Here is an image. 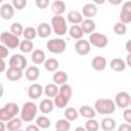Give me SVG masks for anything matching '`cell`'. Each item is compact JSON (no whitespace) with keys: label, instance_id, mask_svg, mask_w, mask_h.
Instances as JSON below:
<instances>
[{"label":"cell","instance_id":"cell-1","mask_svg":"<svg viewBox=\"0 0 131 131\" xmlns=\"http://www.w3.org/2000/svg\"><path fill=\"white\" fill-rule=\"evenodd\" d=\"M94 110L100 115H111L116 110V103L110 98H99L94 103Z\"/></svg>","mask_w":131,"mask_h":131},{"label":"cell","instance_id":"cell-2","mask_svg":"<svg viewBox=\"0 0 131 131\" xmlns=\"http://www.w3.org/2000/svg\"><path fill=\"white\" fill-rule=\"evenodd\" d=\"M37 104L33 101H27L24 103L21 110L19 111L20 114V119L23 122H32L37 115Z\"/></svg>","mask_w":131,"mask_h":131},{"label":"cell","instance_id":"cell-3","mask_svg":"<svg viewBox=\"0 0 131 131\" xmlns=\"http://www.w3.org/2000/svg\"><path fill=\"white\" fill-rule=\"evenodd\" d=\"M51 28L56 35L63 36L68 31V26H67V21H66L64 17L61 15H58V14H55L54 16H52Z\"/></svg>","mask_w":131,"mask_h":131},{"label":"cell","instance_id":"cell-4","mask_svg":"<svg viewBox=\"0 0 131 131\" xmlns=\"http://www.w3.org/2000/svg\"><path fill=\"white\" fill-rule=\"evenodd\" d=\"M46 47L48 51L54 54H60L62 53L67 48V43L61 38H53L46 43Z\"/></svg>","mask_w":131,"mask_h":131},{"label":"cell","instance_id":"cell-5","mask_svg":"<svg viewBox=\"0 0 131 131\" xmlns=\"http://www.w3.org/2000/svg\"><path fill=\"white\" fill-rule=\"evenodd\" d=\"M0 41L4 46H6L9 49H14L17 48L19 45V38L15 35H13L11 32H3L0 35Z\"/></svg>","mask_w":131,"mask_h":131},{"label":"cell","instance_id":"cell-6","mask_svg":"<svg viewBox=\"0 0 131 131\" xmlns=\"http://www.w3.org/2000/svg\"><path fill=\"white\" fill-rule=\"evenodd\" d=\"M89 43L97 48H104L108 43V39L101 33H91L89 36Z\"/></svg>","mask_w":131,"mask_h":131},{"label":"cell","instance_id":"cell-7","mask_svg":"<svg viewBox=\"0 0 131 131\" xmlns=\"http://www.w3.org/2000/svg\"><path fill=\"white\" fill-rule=\"evenodd\" d=\"M115 103H116V106H118L120 108H126L131 103V96L129 95L128 92L121 91V92L117 93V95L115 97Z\"/></svg>","mask_w":131,"mask_h":131},{"label":"cell","instance_id":"cell-8","mask_svg":"<svg viewBox=\"0 0 131 131\" xmlns=\"http://www.w3.org/2000/svg\"><path fill=\"white\" fill-rule=\"evenodd\" d=\"M9 67L24 70L27 67V58L21 54H13L9 59Z\"/></svg>","mask_w":131,"mask_h":131},{"label":"cell","instance_id":"cell-9","mask_svg":"<svg viewBox=\"0 0 131 131\" xmlns=\"http://www.w3.org/2000/svg\"><path fill=\"white\" fill-rule=\"evenodd\" d=\"M120 20L125 25H128L131 23V2L130 1H127L123 4V7L120 11Z\"/></svg>","mask_w":131,"mask_h":131},{"label":"cell","instance_id":"cell-10","mask_svg":"<svg viewBox=\"0 0 131 131\" xmlns=\"http://www.w3.org/2000/svg\"><path fill=\"white\" fill-rule=\"evenodd\" d=\"M75 50L79 55H87L90 52V43L87 40L79 39L75 44Z\"/></svg>","mask_w":131,"mask_h":131},{"label":"cell","instance_id":"cell-11","mask_svg":"<svg viewBox=\"0 0 131 131\" xmlns=\"http://www.w3.org/2000/svg\"><path fill=\"white\" fill-rule=\"evenodd\" d=\"M0 15L5 20L11 19L14 15V7L11 4H8V3L3 4L0 8Z\"/></svg>","mask_w":131,"mask_h":131},{"label":"cell","instance_id":"cell-12","mask_svg":"<svg viewBox=\"0 0 131 131\" xmlns=\"http://www.w3.org/2000/svg\"><path fill=\"white\" fill-rule=\"evenodd\" d=\"M43 94V87L40 84H32L28 89V96L32 99H38Z\"/></svg>","mask_w":131,"mask_h":131},{"label":"cell","instance_id":"cell-13","mask_svg":"<svg viewBox=\"0 0 131 131\" xmlns=\"http://www.w3.org/2000/svg\"><path fill=\"white\" fill-rule=\"evenodd\" d=\"M97 13V6L94 3H87L82 8V15L86 18H92Z\"/></svg>","mask_w":131,"mask_h":131},{"label":"cell","instance_id":"cell-14","mask_svg":"<svg viewBox=\"0 0 131 131\" xmlns=\"http://www.w3.org/2000/svg\"><path fill=\"white\" fill-rule=\"evenodd\" d=\"M21 77H23V70L9 67L8 70L6 71V78L9 81H12V82L18 81L19 79H21Z\"/></svg>","mask_w":131,"mask_h":131},{"label":"cell","instance_id":"cell-15","mask_svg":"<svg viewBox=\"0 0 131 131\" xmlns=\"http://www.w3.org/2000/svg\"><path fill=\"white\" fill-rule=\"evenodd\" d=\"M91 66L92 68L95 70V71H98V72H101L103 71L105 68H106V60L103 56L101 55H97L95 56L92 61H91Z\"/></svg>","mask_w":131,"mask_h":131},{"label":"cell","instance_id":"cell-16","mask_svg":"<svg viewBox=\"0 0 131 131\" xmlns=\"http://www.w3.org/2000/svg\"><path fill=\"white\" fill-rule=\"evenodd\" d=\"M80 27L83 31L84 34H91L94 32L95 30V23L94 20H92L91 18H86V19H83L81 23H80Z\"/></svg>","mask_w":131,"mask_h":131},{"label":"cell","instance_id":"cell-17","mask_svg":"<svg viewBox=\"0 0 131 131\" xmlns=\"http://www.w3.org/2000/svg\"><path fill=\"white\" fill-rule=\"evenodd\" d=\"M78 112H79V115L82 116L85 119H92V118H95V116H96L95 110L93 107L89 106V105H82V106H80Z\"/></svg>","mask_w":131,"mask_h":131},{"label":"cell","instance_id":"cell-18","mask_svg":"<svg viewBox=\"0 0 131 131\" xmlns=\"http://www.w3.org/2000/svg\"><path fill=\"white\" fill-rule=\"evenodd\" d=\"M25 76H26L27 80L34 82V81H36V80L39 78V76H40V71H39V69H38L37 67H35V66L29 67V68H27V70H26V72H25Z\"/></svg>","mask_w":131,"mask_h":131},{"label":"cell","instance_id":"cell-19","mask_svg":"<svg viewBox=\"0 0 131 131\" xmlns=\"http://www.w3.org/2000/svg\"><path fill=\"white\" fill-rule=\"evenodd\" d=\"M53 108H54V103L50 98H45L41 100L39 104V110L43 114H49L53 111Z\"/></svg>","mask_w":131,"mask_h":131},{"label":"cell","instance_id":"cell-20","mask_svg":"<svg viewBox=\"0 0 131 131\" xmlns=\"http://www.w3.org/2000/svg\"><path fill=\"white\" fill-rule=\"evenodd\" d=\"M51 34V27L47 23H42L37 28V35L40 38H47Z\"/></svg>","mask_w":131,"mask_h":131},{"label":"cell","instance_id":"cell-21","mask_svg":"<svg viewBox=\"0 0 131 131\" xmlns=\"http://www.w3.org/2000/svg\"><path fill=\"white\" fill-rule=\"evenodd\" d=\"M110 67H111V69H112L113 71H115V72H123V71H125L127 64H126V62H125L123 59H121V58H114V59L111 60Z\"/></svg>","mask_w":131,"mask_h":131},{"label":"cell","instance_id":"cell-22","mask_svg":"<svg viewBox=\"0 0 131 131\" xmlns=\"http://www.w3.org/2000/svg\"><path fill=\"white\" fill-rule=\"evenodd\" d=\"M31 59L34 63L36 64H41L45 61L46 56H45V52L41 49H36L33 51L32 55H31Z\"/></svg>","mask_w":131,"mask_h":131},{"label":"cell","instance_id":"cell-23","mask_svg":"<svg viewBox=\"0 0 131 131\" xmlns=\"http://www.w3.org/2000/svg\"><path fill=\"white\" fill-rule=\"evenodd\" d=\"M23 125V120L20 118H12L9 121H7L6 124V129L9 131H17L21 128Z\"/></svg>","mask_w":131,"mask_h":131},{"label":"cell","instance_id":"cell-24","mask_svg":"<svg viewBox=\"0 0 131 131\" xmlns=\"http://www.w3.org/2000/svg\"><path fill=\"white\" fill-rule=\"evenodd\" d=\"M116 126H117V122L115 121V119L110 118V117H106V118L102 119V121L100 122V127L104 131L114 130L116 128Z\"/></svg>","mask_w":131,"mask_h":131},{"label":"cell","instance_id":"cell-25","mask_svg":"<svg viewBox=\"0 0 131 131\" xmlns=\"http://www.w3.org/2000/svg\"><path fill=\"white\" fill-rule=\"evenodd\" d=\"M51 10L54 14L61 15L66 11V3L61 0H55L51 4Z\"/></svg>","mask_w":131,"mask_h":131},{"label":"cell","instance_id":"cell-26","mask_svg":"<svg viewBox=\"0 0 131 131\" xmlns=\"http://www.w3.org/2000/svg\"><path fill=\"white\" fill-rule=\"evenodd\" d=\"M67 18L68 20L73 24V25H79L82 20H83V16H82V13H80L79 11L77 10H72L68 13L67 15Z\"/></svg>","mask_w":131,"mask_h":131},{"label":"cell","instance_id":"cell-27","mask_svg":"<svg viewBox=\"0 0 131 131\" xmlns=\"http://www.w3.org/2000/svg\"><path fill=\"white\" fill-rule=\"evenodd\" d=\"M43 92L45 93V95L49 98H53L57 93H58V88L57 85L54 83H50L47 84L44 88H43Z\"/></svg>","mask_w":131,"mask_h":131},{"label":"cell","instance_id":"cell-28","mask_svg":"<svg viewBox=\"0 0 131 131\" xmlns=\"http://www.w3.org/2000/svg\"><path fill=\"white\" fill-rule=\"evenodd\" d=\"M69 35L71 38L73 39H76V40H79V39H82L84 33L81 29V27L79 25H73L69 31Z\"/></svg>","mask_w":131,"mask_h":131},{"label":"cell","instance_id":"cell-29","mask_svg":"<svg viewBox=\"0 0 131 131\" xmlns=\"http://www.w3.org/2000/svg\"><path fill=\"white\" fill-rule=\"evenodd\" d=\"M52 80H53L54 84L61 85V84H64L68 81V75L63 71H57V72H55L53 74Z\"/></svg>","mask_w":131,"mask_h":131},{"label":"cell","instance_id":"cell-30","mask_svg":"<svg viewBox=\"0 0 131 131\" xmlns=\"http://www.w3.org/2000/svg\"><path fill=\"white\" fill-rule=\"evenodd\" d=\"M58 94H60L61 96H63L68 100H70L71 97H72V94H73L72 87L69 84H67V83L61 84L60 85V88H58Z\"/></svg>","mask_w":131,"mask_h":131},{"label":"cell","instance_id":"cell-31","mask_svg":"<svg viewBox=\"0 0 131 131\" xmlns=\"http://www.w3.org/2000/svg\"><path fill=\"white\" fill-rule=\"evenodd\" d=\"M59 67L58 60L55 58H48L44 61V68L48 72H55Z\"/></svg>","mask_w":131,"mask_h":131},{"label":"cell","instance_id":"cell-32","mask_svg":"<svg viewBox=\"0 0 131 131\" xmlns=\"http://www.w3.org/2000/svg\"><path fill=\"white\" fill-rule=\"evenodd\" d=\"M55 129L57 131H69L71 129V123L69 120L64 119H60L56 122L55 124Z\"/></svg>","mask_w":131,"mask_h":131},{"label":"cell","instance_id":"cell-33","mask_svg":"<svg viewBox=\"0 0 131 131\" xmlns=\"http://www.w3.org/2000/svg\"><path fill=\"white\" fill-rule=\"evenodd\" d=\"M18 47H19V50H20L21 52H24V53H29V52H31V51L33 50L34 45H33V42H32L31 40L25 39L24 41H20V42H19Z\"/></svg>","mask_w":131,"mask_h":131},{"label":"cell","instance_id":"cell-34","mask_svg":"<svg viewBox=\"0 0 131 131\" xmlns=\"http://www.w3.org/2000/svg\"><path fill=\"white\" fill-rule=\"evenodd\" d=\"M63 115H64V118L71 122V121H75L78 119L79 112L75 107H68V108H66Z\"/></svg>","mask_w":131,"mask_h":131},{"label":"cell","instance_id":"cell-35","mask_svg":"<svg viewBox=\"0 0 131 131\" xmlns=\"http://www.w3.org/2000/svg\"><path fill=\"white\" fill-rule=\"evenodd\" d=\"M36 125L41 129H47L50 127L51 121L45 116H40L36 119Z\"/></svg>","mask_w":131,"mask_h":131},{"label":"cell","instance_id":"cell-36","mask_svg":"<svg viewBox=\"0 0 131 131\" xmlns=\"http://www.w3.org/2000/svg\"><path fill=\"white\" fill-rule=\"evenodd\" d=\"M53 98H54L53 103H54V105L57 106L58 108H63V107H66V106L68 105V103H69V100H68L67 98H64L63 96H61L60 94H58V93H57Z\"/></svg>","mask_w":131,"mask_h":131},{"label":"cell","instance_id":"cell-37","mask_svg":"<svg viewBox=\"0 0 131 131\" xmlns=\"http://www.w3.org/2000/svg\"><path fill=\"white\" fill-rule=\"evenodd\" d=\"M23 35L24 38L27 40H33L35 39V37L37 36V30L33 27H28L23 31Z\"/></svg>","mask_w":131,"mask_h":131},{"label":"cell","instance_id":"cell-38","mask_svg":"<svg viewBox=\"0 0 131 131\" xmlns=\"http://www.w3.org/2000/svg\"><path fill=\"white\" fill-rule=\"evenodd\" d=\"M98 128H99V124L96 120H94V118L87 119V121L85 123V130H87V131H97Z\"/></svg>","mask_w":131,"mask_h":131},{"label":"cell","instance_id":"cell-39","mask_svg":"<svg viewBox=\"0 0 131 131\" xmlns=\"http://www.w3.org/2000/svg\"><path fill=\"white\" fill-rule=\"evenodd\" d=\"M4 107L7 110V112L11 115V117H15L18 113H19V107H18V105L16 104V103H14V102H8V103H6L5 105H4Z\"/></svg>","mask_w":131,"mask_h":131},{"label":"cell","instance_id":"cell-40","mask_svg":"<svg viewBox=\"0 0 131 131\" xmlns=\"http://www.w3.org/2000/svg\"><path fill=\"white\" fill-rule=\"evenodd\" d=\"M114 32L119 35V36H122V35H125L126 32H127V27L125 24H123L122 21H119L117 23L115 26H114Z\"/></svg>","mask_w":131,"mask_h":131},{"label":"cell","instance_id":"cell-41","mask_svg":"<svg viewBox=\"0 0 131 131\" xmlns=\"http://www.w3.org/2000/svg\"><path fill=\"white\" fill-rule=\"evenodd\" d=\"M23 31H24V28H23V26L19 23H13L11 25V27H10V32L13 35L17 36V37L23 35Z\"/></svg>","mask_w":131,"mask_h":131},{"label":"cell","instance_id":"cell-42","mask_svg":"<svg viewBox=\"0 0 131 131\" xmlns=\"http://www.w3.org/2000/svg\"><path fill=\"white\" fill-rule=\"evenodd\" d=\"M26 5H27V0H12V6L17 10L24 9Z\"/></svg>","mask_w":131,"mask_h":131},{"label":"cell","instance_id":"cell-43","mask_svg":"<svg viewBox=\"0 0 131 131\" xmlns=\"http://www.w3.org/2000/svg\"><path fill=\"white\" fill-rule=\"evenodd\" d=\"M36 6L40 9H45L49 5V0H36L35 1Z\"/></svg>","mask_w":131,"mask_h":131},{"label":"cell","instance_id":"cell-44","mask_svg":"<svg viewBox=\"0 0 131 131\" xmlns=\"http://www.w3.org/2000/svg\"><path fill=\"white\" fill-rule=\"evenodd\" d=\"M123 118H124V120H125L128 124L131 123V110L129 108V106L126 107L125 111L123 112Z\"/></svg>","mask_w":131,"mask_h":131},{"label":"cell","instance_id":"cell-45","mask_svg":"<svg viewBox=\"0 0 131 131\" xmlns=\"http://www.w3.org/2000/svg\"><path fill=\"white\" fill-rule=\"evenodd\" d=\"M8 53H9V50L6 46H4L3 44L0 45V58L1 59H4L5 57L8 56Z\"/></svg>","mask_w":131,"mask_h":131},{"label":"cell","instance_id":"cell-46","mask_svg":"<svg viewBox=\"0 0 131 131\" xmlns=\"http://www.w3.org/2000/svg\"><path fill=\"white\" fill-rule=\"evenodd\" d=\"M131 129V126H130V124H123V125H121L119 128H118V130L119 131H128V130H130Z\"/></svg>","mask_w":131,"mask_h":131},{"label":"cell","instance_id":"cell-47","mask_svg":"<svg viewBox=\"0 0 131 131\" xmlns=\"http://www.w3.org/2000/svg\"><path fill=\"white\" fill-rule=\"evenodd\" d=\"M40 128L37 126V125H30V126H28L27 128H26V130L27 131H38Z\"/></svg>","mask_w":131,"mask_h":131},{"label":"cell","instance_id":"cell-48","mask_svg":"<svg viewBox=\"0 0 131 131\" xmlns=\"http://www.w3.org/2000/svg\"><path fill=\"white\" fill-rule=\"evenodd\" d=\"M6 70V63L4 61V59L0 58V73H3Z\"/></svg>","mask_w":131,"mask_h":131},{"label":"cell","instance_id":"cell-49","mask_svg":"<svg viewBox=\"0 0 131 131\" xmlns=\"http://www.w3.org/2000/svg\"><path fill=\"white\" fill-rule=\"evenodd\" d=\"M111 4H113V5H119V4H121L122 3V1L123 0H107Z\"/></svg>","mask_w":131,"mask_h":131},{"label":"cell","instance_id":"cell-50","mask_svg":"<svg viewBox=\"0 0 131 131\" xmlns=\"http://www.w3.org/2000/svg\"><path fill=\"white\" fill-rule=\"evenodd\" d=\"M93 1V3L95 4V5H101V4H103L106 0H92Z\"/></svg>","mask_w":131,"mask_h":131},{"label":"cell","instance_id":"cell-51","mask_svg":"<svg viewBox=\"0 0 131 131\" xmlns=\"http://www.w3.org/2000/svg\"><path fill=\"white\" fill-rule=\"evenodd\" d=\"M6 129V125L4 124V122L3 121H1L0 120V131H4Z\"/></svg>","mask_w":131,"mask_h":131},{"label":"cell","instance_id":"cell-52","mask_svg":"<svg viewBox=\"0 0 131 131\" xmlns=\"http://www.w3.org/2000/svg\"><path fill=\"white\" fill-rule=\"evenodd\" d=\"M130 43H131V41H130V40H128V41H127V44H126V49H127V51H128V53H131V48H130Z\"/></svg>","mask_w":131,"mask_h":131},{"label":"cell","instance_id":"cell-53","mask_svg":"<svg viewBox=\"0 0 131 131\" xmlns=\"http://www.w3.org/2000/svg\"><path fill=\"white\" fill-rule=\"evenodd\" d=\"M3 94H4V86H3V84L0 83V98L3 96Z\"/></svg>","mask_w":131,"mask_h":131},{"label":"cell","instance_id":"cell-54","mask_svg":"<svg viewBox=\"0 0 131 131\" xmlns=\"http://www.w3.org/2000/svg\"><path fill=\"white\" fill-rule=\"evenodd\" d=\"M130 57H131V53H128V55H127V66L128 67H131V62H130Z\"/></svg>","mask_w":131,"mask_h":131},{"label":"cell","instance_id":"cell-55","mask_svg":"<svg viewBox=\"0 0 131 131\" xmlns=\"http://www.w3.org/2000/svg\"><path fill=\"white\" fill-rule=\"evenodd\" d=\"M76 130H77V131H80V130L84 131V130H85V128H83V127H78V128H76Z\"/></svg>","mask_w":131,"mask_h":131},{"label":"cell","instance_id":"cell-56","mask_svg":"<svg viewBox=\"0 0 131 131\" xmlns=\"http://www.w3.org/2000/svg\"><path fill=\"white\" fill-rule=\"evenodd\" d=\"M2 1H3V0H0V3H1V2H2Z\"/></svg>","mask_w":131,"mask_h":131}]
</instances>
